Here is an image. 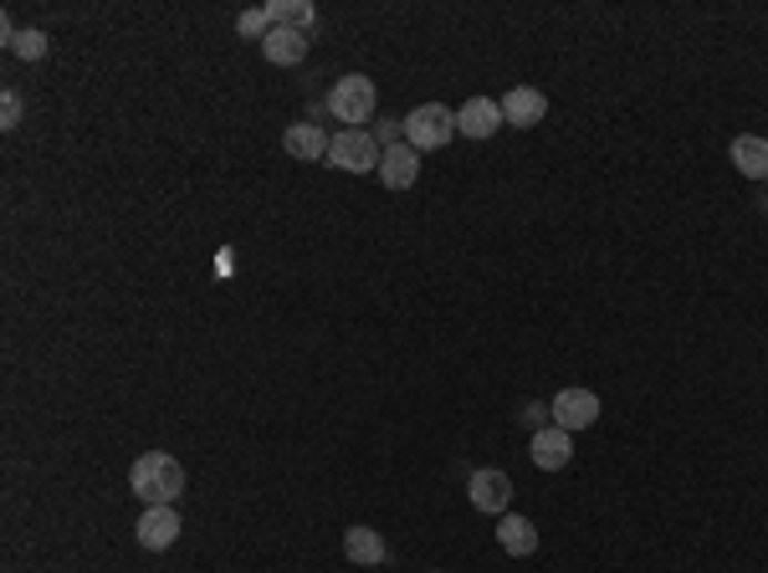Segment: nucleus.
Returning a JSON list of instances; mask_svg holds the SVG:
<instances>
[{
    "instance_id": "f257e3e1",
    "label": "nucleus",
    "mask_w": 768,
    "mask_h": 573,
    "mask_svg": "<svg viewBox=\"0 0 768 573\" xmlns=\"http://www.w3.org/2000/svg\"><path fill=\"white\" fill-rule=\"evenodd\" d=\"M129 487L133 497H144L149 507H174L185 497V467L170 451H144L129 467Z\"/></svg>"
},
{
    "instance_id": "f03ea898",
    "label": "nucleus",
    "mask_w": 768,
    "mask_h": 573,
    "mask_svg": "<svg viewBox=\"0 0 768 573\" xmlns=\"http://www.w3.org/2000/svg\"><path fill=\"white\" fill-rule=\"evenodd\" d=\"M333 119L344 123V129H364L374 119V108H380V93H374V82L364 72H348L329 88V103H323Z\"/></svg>"
},
{
    "instance_id": "7ed1b4c3",
    "label": "nucleus",
    "mask_w": 768,
    "mask_h": 573,
    "mask_svg": "<svg viewBox=\"0 0 768 573\" xmlns=\"http://www.w3.org/2000/svg\"><path fill=\"white\" fill-rule=\"evenodd\" d=\"M380 160H384V149L370 129H338L329 144V164L344 174H380Z\"/></svg>"
},
{
    "instance_id": "20e7f679",
    "label": "nucleus",
    "mask_w": 768,
    "mask_h": 573,
    "mask_svg": "<svg viewBox=\"0 0 768 573\" xmlns=\"http://www.w3.org/2000/svg\"><path fill=\"white\" fill-rule=\"evenodd\" d=\"M456 139V108L446 103H421L411 108V119H405V144L411 149H446Z\"/></svg>"
},
{
    "instance_id": "39448f33",
    "label": "nucleus",
    "mask_w": 768,
    "mask_h": 573,
    "mask_svg": "<svg viewBox=\"0 0 768 573\" xmlns=\"http://www.w3.org/2000/svg\"><path fill=\"white\" fill-rule=\"evenodd\" d=\"M466 497H472V507L477 512H487V518H503L507 502H513V477L497 467H482L466 477Z\"/></svg>"
},
{
    "instance_id": "423d86ee",
    "label": "nucleus",
    "mask_w": 768,
    "mask_h": 573,
    "mask_svg": "<svg viewBox=\"0 0 768 573\" xmlns=\"http://www.w3.org/2000/svg\"><path fill=\"white\" fill-rule=\"evenodd\" d=\"M548 410H554V426H558V430H569V436H574V430H589V426H595L605 405H599L595 389H558Z\"/></svg>"
},
{
    "instance_id": "0eeeda50",
    "label": "nucleus",
    "mask_w": 768,
    "mask_h": 573,
    "mask_svg": "<svg viewBox=\"0 0 768 573\" xmlns=\"http://www.w3.org/2000/svg\"><path fill=\"white\" fill-rule=\"evenodd\" d=\"M503 129V103H492V98H466L456 108V134L466 139H492Z\"/></svg>"
},
{
    "instance_id": "6e6552de",
    "label": "nucleus",
    "mask_w": 768,
    "mask_h": 573,
    "mask_svg": "<svg viewBox=\"0 0 768 573\" xmlns=\"http://www.w3.org/2000/svg\"><path fill=\"white\" fill-rule=\"evenodd\" d=\"M528 456H533V467L538 471H564L574 461V436L569 430H558V426H544L538 436H533Z\"/></svg>"
},
{
    "instance_id": "1a4fd4ad",
    "label": "nucleus",
    "mask_w": 768,
    "mask_h": 573,
    "mask_svg": "<svg viewBox=\"0 0 768 573\" xmlns=\"http://www.w3.org/2000/svg\"><path fill=\"white\" fill-rule=\"evenodd\" d=\"M544 119H548V93H538V88L517 82L513 93L503 98V123H513V129H538Z\"/></svg>"
},
{
    "instance_id": "9d476101",
    "label": "nucleus",
    "mask_w": 768,
    "mask_h": 573,
    "mask_svg": "<svg viewBox=\"0 0 768 573\" xmlns=\"http://www.w3.org/2000/svg\"><path fill=\"white\" fill-rule=\"evenodd\" d=\"M133 533H139V543H144L149 553H164V548H174V538H180V512H174V507H149Z\"/></svg>"
},
{
    "instance_id": "9b49d317",
    "label": "nucleus",
    "mask_w": 768,
    "mask_h": 573,
    "mask_svg": "<svg viewBox=\"0 0 768 573\" xmlns=\"http://www.w3.org/2000/svg\"><path fill=\"white\" fill-rule=\"evenodd\" d=\"M329 144H333V134H323L319 123H292L287 134H282V154H292V160H303V164L329 160Z\"/></svg>"
},
{
    "instance_id": "f8f14e48",
    "label": "nucleus",
    "mask_w": 768,
    "mask_h": 573,
    "mask_svg": "<svg viewBox=\"0 0 768 573\" xmlns=\"http://www.w3.org/2000/svg\"><path fill=\"white\" fill-rule=\"evenodd\" d=\"M380 180H384L390 190H411L415 180H421V149H411V144L384 149V160H380Z\"/></svg>"
},
{
    "instance_id": "ddd939ff",
    "label": "nucleus",
    "mask_w": 768,
    "mask_h": 573,
    "mask_svg": "<svg viewBox=\"0 0 768 573\" xmlns=\"http://www.w3.org/2000/svg\"><path fill=\"white\" fill-rule=\"evenodd\" d=\"M262 57L272 68H297L307 57V31H287V27H272L262 41Z\"/></svg>"
},
{
    "instance_id": "4468645a",
    "label": "nucleus",
    "mask_w": 768,
    "mask_h": 573,
    "mask_svg": "<svg viewBox=\"0 0 768 573\" xmlns=\"http://www.w3.org/2000/svg\"><path fill=\"white\" fill-rule=\"evenodd\" d=\"M344 559L358 563V569H374V563L390 559V548H384V538L374 533V528H364V522H354L344 533Z\"/></svg>"
},
{
    "instance_id": "2eb2a0df",
    "label": "nucleus",
    "mask_w": 768,
    "mask_h": 573,
    "mask_svg": "<svg viewBox=\"0 0 768 573\" xmlns=\"http://www.w3.org/2000/svg\"><path fill=\"white\" fill-rule=\"evenodd\" d=\"M497 543H503V553H513V559H528L533 548H538V528H533V518L503 512V522H497Z\"/></svg>"
},
{
    "instance_id": "dca6fc26",
    "label": "nucleus",
    "mask_w": 768,
    "mask_h": 573,
    "mask_svg": "<svg viewBox=\"0 0 768 573\" xmlns=\"http://www.w3.org/2000/svg\"><path fill=\"white\" fill-rule=\"evenodd\" d=\"M732 164H738V174H748V180H768V139L738 134L732 139Z\"/></svg>"
},
{
    "instance_id": "f3484780",
    "label": "nucleus",
    "mask_w": 768,
    "mask_h": 573,
    "mask_svg": "<svg viewBox=\"0 0 768 573\" xmlns=\"http://www.w3.org/2000/svg\"><path fill=\"white\" fill-rule=\"evenodd\" d=\"M266 16H272V27H287V31H307L319 21V11L307 0H266Z\"/></svg>"
},
{
    "instance_id": "a211bd4d",
    "label": "nucleus",
    "mask_w": 768,
    "mask_h": 573,
    "mask_svg": "<svg viewBox=\"0 0 768 573\" xmlns=\"http://www.w3.org/2000/svg\"><path fill=\"white\" fill-rule=\"evenodd\" d=\"M6 47H11L21 62H41V57H47V31H37V27H31V31H16Z\"/></svg>"
},
{
    "instance_id": "6ab92c4d",
    "label": "nucleus",
    "mask_w": 768,
    "mask_h": 573,
    "mask_svg": "<svg viewBox=\"0 0 768 573\" xmlns=\"http://www.w3.org/2000/svg\"><path fill=\"white\" fill-rule=\"evenodd\" d=\"M236 31L246 41H266V31H272V16H266V6H256V11H241L236 16Z\"/></svg>"
},
{
    "instance_id": "aec40b11",
    "label": "nucleus",
    "mask_w": 768,
    "mask_h": 573,
    "mask_svg": "<svg viewBox=\"0 0 768 573\" xmlns=\"http://www.w3.org/2000/svg\"><path fill=\"white\" fill-rule=\"evenodd\" d=\"M523 426L538 436L544 426H554V410H548V405H538V400H528V405H523Z\"/></svg>"
},
{
    "instance_id": "412c9836",
    "label": "nucleus",
    "mask_w": 768,
    "mask_h": 573,
    "mask_svg": "<svg viewBox=\"0 0 768 573\" xmlns=\"http://www.w3.org/2000/svg\"><path fill=\"white\" fill-rule=\"evenodd\" d=\"M21 123V93H6L0 98V129H16Z\"/></svg>"
},
{
    "instance_id": "4be33fe9",
    "label": "nucleus",
    "mask_w": 768,
    "mask_h": 573,
    "mask_svg": "<svg viewBox=\"0 0 768 573\" xmlns=\"http://www.w3.org/2000/svg\"><path fill=\"white\" fill-rule=\"evenodd\" d=\"M758 205H764V211H768V195H764V201H758Z\"/></svg>"
}]
</instances>
